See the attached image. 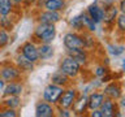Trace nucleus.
<instances>
[{
  "mask_svg": "<svg viewBox=\"0 0 125 117\" xmlns=\"http://www.w3.org/2000/svg\"><path fill=\"white\" fill-rule=\"evenodd\" d=\"M56 38V25L53 23H41L38 22L33 33L34 42L38 43H52Z\"/></svg>",
  "mask_w": 125,
  "mask_h": 117,
  "instance_id": "1",
  "label": "nucleus"
},
{
  "mask_svg": "<svg viewBox=\"0 0 125 117\" xmlns=\"http://www.w3.org/2000/svg\"><path fill=\"white\" fill-rule=\"evenodd\" d=\"M81 69H82V66L70 56H65L60 61V65H59V70H60L61 73H64L66 77H69L70 79L77 78L80 76L81 72H82Z\"/></svg>",
  "mask_w": 125,
  "mask_h": 117,
  "instance_id": "2",
  "label": "nucleus"
},
{
  "mask_svg": "<svg viewBox=\"0 0 125 117\" xmlns=\"http://www.w3.org/2000/svg\"><path fill=\"white\" fill-rule=\"evenodd\" d=\"M78 95V90L72 87V86H68V87L64 88V91L61 92L60 98L57 100V108H65V109H70V107L73 105L74 100Z\"/></svg>",
  "mask_w": 125,
  "mask_h": 117,
  "instance_id": "3",
  "label": "nucleus"
},
{
  "mask_svg": "<svg viewBox=\"0 0 125 117\" xmlns=\"http://www.w3.org/2000/svg\"><path fill=\"white\" fill-rule=\"evenodd\" d=\"M0 78L5 82L21 81L22 73L14 64H4L0 66Z\"/></svg>",
  "mask_w": 125,
  "mask_h": 117,
  "instance_id": "4",
  "label": "nucleus"
},
{
  "mask_svg": "<svg viewBox=\"0 0 125 117\" xmlns=\"http://www.w3.org/2000/svg\"><path fill=\"white\" fill-rule=\"evenodd\" d=\"M64 88L65 87H61V86L53 85V83L50 82V83L44 87V90H43V94H42L43 100L48 101V103L52 104V105H56L59 98H60V95H61V92L64 91Z\"/></svg>",
  "mask_w": 125,
  "mask_h": 117,
  "instance_id": "5",
  "label": "nucleus"
},
{
  "mask_svg": "<svg viewBox=\"0 0 125 117\" xmlns=\"http://www.w3.org/2000/svg\"><path fill=\"white\" fill-rule=\"evenodd\" d=\"M62 44L66 49L70 48H83V38L81 33L77 31H69L62 38Z\"/></svg>",
  "mask_w": 125,
  "mask_h": 117,
  "instance_id": "6",
  "label": "nucleus"
},
{
  "mask_svg": "<svg viewBox=\"0 0 125 117\" xmlns=\"http://www.w3.org/2000/svg\"><path fill=\"white\" fill-rule=\"evenodd\" d=\"M20 53L23 55L27 60H30L31 62L37 64L39 61L38 57V46L34 40H27L25 43H22L21 47H20Z\"/></svg>",
  "mask_w": 125,
  "mask_h": 117,
  "instance_id": "7",
  "label": "nucleus"
},
{
  "mask_svg": "<svg viewBox=\"0 0 125 117\" xmlns=\"http://www.w3.org/2000/svg\"><path fill=\"white\" fill-rule=\"evenodd\" d=\"M99 109L103 117H121L123 116L121 113H119L120 111H119V107H117V101L109 99V98H104Z\"/></svg>",
  "mask_w": 125,
  "mask_h": 117,
  "instance_id": "8",
  "label": "nucleus"
},
{
  "mask_svg": "<svg viewBox=\"0 0 125 117\" xmlns=\"http://www.w3.org/2000/svg\"><path fill=\"white\" fill-rule=\"evenodd\" d=\"M107 86L103 88V92L105 98H109L112 100H119L123 96V85L120 81H109L107 82Z\"/></svg>",
  "mask_w": 125,
  "mask_h": 117,
  "instance_id": "9",
  "label": "nucleus"
},
{
  "mask_svg": "<svg viewBox=\"0 0 125 117\" xmlns=\"http://www.w3.org/2000/svg\"><path fill=\"white\" fill-rule=\"evenodd\" d=\"M86 14H87L89 17L98 25V23H102V21H103V17H104V8L100 5L98 0H95V1L91 3V4L87 7V9H86Z\"/></svg>",
  "mask_w": 125,
  "mask_h": 117,
  "instance_id": "10",
  "label": "nucleus"
},
{
  "mask_svg": "<svg viewBox=\"0 0 125 117\" xmlns=\"http://www.w3.org/2000/svg\"><path fill=\"white\" fill-rule=\"evenodd\" d=\"M23 83L21 81H10V82H5L3 90V95L4 96H21L23 94Z\"/></svg>",
  "mask_w": 125,
  "mask_h": 117,
  "instance_id": "11",
  "label": "nucleus"
},
{
  "mask_svg": "<svg viewBox=\"0 0 125 117\" xmlns=\"http://www.w3.org/2000/svg\"><path fill=\"white\" fill-rule=\"evenodd\" d=\"M55 105L50 104L48 101L46 100H39L37 104H35V116L37 117H52L55 116Z\"/></svg>",
  "mask_w": 125,
  "mask_h": 117,
  "instance_id": "12",
  "label": "nucleus"
},
{
  "mask_svg": "<svg viewBox=\"0 0 125 117\" xmlns=\"http://www.w3.org/2000/svg\"><path fill=\"white\" fill-rule=\"evenodd\" d=\"M66 56H70L72 58H74L81 66L87 65V62H89V53H87V49H85V48L66 49Z\"/></svg>",
  "mask_w": 125,
  "mask_h": 117,
  "instance_id": "13",
  "label": "nucleus"
},
{
  "mask_svg": "<svg viewBox=\"0 0 125 117\" xmlns=\"http://www.w3.org/2000/svg\"><path fill=\"white\" fill-rule=\"evenodd\" d=\"M61 20V13L60 12H53V10H47V9H43L41 13L38 14V22L41 23H56Z\"/></svg>",
  "mask_w": 125,
  "mask_h": 117,
  "instance_id": "14",
  "label": "nucleus"
},
{
  "mask_svg": "<svg viewBox=\"0 0 125 117\" xmlns=\"http://www.w3.org/2000/svg\"><path fill=\"white\" fill-rule=\"evenodd\" d=\"M70 109L77 113V115H83V113L87 111V94H80L76 98L73 105L70 107Z\"/></svg>",
  "mask_w": 125,
  "mask_h": 117,
  "instance_id": "15",
  "label": "nucleus"
},
{
  "mask_svg": "<svg viewBox=\"0 0 125 117\" xmlns=\"http://www.w3.org/2000/svg\"><path fill=\"white\" fill-rule=\"evenodd\" d=\"M104 94L100 91H91L87 94V111H93L100 107L102 101L104 100Z\"/></svg>",
  "mask_w": 125,
  "mask_h": 117,
  "instance_id": "16",
  "label": "nucleus"
},
{
  "mask_svg": "<svg viewBox=\"0 0 125 117\" xmlns=\"http://www.w3.org/2000/svg\"><path fill=\"white\" fill-rule=\"evenodd\" d=\"M14 65L17 66V68L21 70V73H30V72H33L34 70V66L35 64L34 62H31L30 60H27V58L23 56V55L21 53H18L17 56H16L14 58Z\"/></svg>",
  "mask_w": 125,
  "mask_h": 117,
  "instance_id": "17",
  "label": "nucleus"
},
{
  "mask_svg": "<svg viewBox=\"0 0 125 117\" xmlns=\"http://www.w3.org/2000/svg\"><path fill=\"white\" fill-rule=\"evenodd\" d=\"M119 14V9H117V5L116 4H112L111 7L105 8L104 9V17H103V21L104 25L107 27H112L115 26V21H116V17Z\"/></svg>",
  "mask_w": 125,
  "mask_h": 117,
  "instance_id": "18",
  "label": "nucleus"
},
{
  "mask_svg": "<svg viewBox=\"0 0 125 117\" xmlns=\"http://www.w3.org/2000/svg\"><path fill=\"white\" fill-rule=\"evenodd\" d=\"M55 55V48L51 43H39L38 44V57L39 60L46 61L52 58Z\"/></svg>",
  "mask_w": 125,
  "mask_h": 117,
  "instance_id": "19",
  "label": "nucleus"
},
{
  "mask_svg": "<svg viewBox=\"0 0 125 117\" xmlns=\"http://www.w3.org/2000/svg\"><path fill=\"white\" fill-rule=\"evenodd\" d=\"M51 83L61 86V87H68V86L72 85V81H70L69 77H66L64 73H61L60 70L55 72L52 76H51Z\"/></svg>",
  "mask_w": 125,
  "mask_h": 117,
  "instance_id": "20",
  "label": "nucleus"
},
{
  "mask_svg": "<svg viewBox=\"0 0 125 117\" xmlns=\"http://www.w3.org/2000/svg\"><path fill=\"white\" fill-rule=\"evenodd\" d=\"M66 8V0H46L43 4V9L53 10V12H61Z\"/></svg>",
  "mask_w": 125,
  "mask_h": 117,
  "instance_id": "21",
  "label": "nucleus"
},
{
  "mask_svg": "<svg viewBox=\"0 0 125 117\" xmlns=\"http://www.w3.org/2000/svg\"><path fill=\"white\" fill-rule=\"evenodd\" d=\"M69 26L70 29H73V31H77V33H82L83 31V23H82V14H76V16H72L69 18Z\"/></svg>",
  "mask_w": 125,
  "mask_h": 117,
  "instance_id": "22",
  "label": "nucleus"
},
{
  "mask_svg": "<svg viewBox=\"0 0 125 117\" xmlns=\"http://www.w3.org/2000/svg\"><path fill=\"white\" fill-rule=\"evenodd\" d=\"M3 105L7 108L12 109H18L21 105V96H5L3 99Z\"/></svg>",
  "mask_w": 125,
  "mask_h": 117,
  "instance_id": "23",
  "label": "nucleus"
},
{
  "mask_svg": "<svg viewBox=\"0 0 125 117\" xmlns=\"http://www.w3.org/2000/svg\"><path fill=\"white\" fill-rule=\"evenodd\" d=\"M81 14H82V23H83V31H87V33L94 34L95 30H96V23L86 14V12H82Z\"/></svg>",
  "mask_w": 125,
  "mask_h": 117,
  "instance_id": "24",
  "label": "nucleus"
},
{
  "mask_svg": "<svg viewBox=\"0 0 125 117\" xmlns=\"http://www.w3.org/2000/svg\"><path fill=\"white\" fill-rule=\"evenodd\" d=\"M0 27L7 30L8 33L13 31L14 29V20L12 18V14L8 16H0Z\"/></svg>",
  "mask_w": 125,
  "mask_h": 117,
  "instance_id": "25",
  "label": "nucleus"
},
{
  "mask_svg": "<svg viewBox=\"0 0 125 117\" xmlns=\"http://www.w3.org/2000/svg\"><path fill=\"white\" fill-rule=\"evenodd\" d=\"M14 10V4L12 0H0V16L12 14Z\"/></svg>",
  "mask_w": 125,
  "mask_h": 117,
  "instance_id": "26",
  "label": "nucleus"
},
{
  "mask_svg": "<svg viewBox=\"0 0 125 117\" xmlns=\"http://www.w3.org/2000/svg\"><path fill=\"white\" fill-rule=\"evenodd\" d=\"M107 51H108L109 55L117 57V56H121V55L124 53V46L123 44H108Z\"/></svg>",
  "mask_w": 125,
  "mask_h": 117,
  "instance_id": "27",
  "label": "nucleus"
},
{
  "mask_svg": "<svg viewBox=\"0 0 125 117\" xmlns=\"http://www.w3.org/2000/svg\"><path fill=\"white\" fill-rule=\"evenodd\" d=\"M9 39H10V34L8 33L7 30H4V29L0 27V49L8 46Z\"/></svg>",
  "mask_w": 125,
  "mask_h": 117,
  "instance_id": "28",
  "label": "nucleus"
},
{
  "mask_svg": "<svg viewBox=\"0 0 125 117\" xmlns=\"http://www.w3.org/2000/svg\"><path fill=\"white\" fill-rule=\"evenodd\" d=\"M115 25L117 26V30H119L121 34L125 33V13H119L117 14Z\"/></svg>",
  "mask_w": 125,
  "mask_h": 117,
  "instance_id": "29",
  "label": "nucleus"
},
{
  "mask_svg": "<svg viewBox=\"0 0 125 117\" xmlns=\"http://www.w3.org/2000/svg\"><path fill=\"white\" fill-rule=\"evenodd\" d=\"M108 73V68L105 65H96L95 68H94V76H95L96 78H100L105 76V74Z\"/></svg>",
  "mask_w": 125,
  "mask_h": 117,
  "instance_id": "30",
  "label": "nucleus"
},
{
  "mask_svg": "<svg viewBox=\"0 0 125 117\" xmlns=\"http://www.w3.org/2000/svg\"><path fill=\"white\" fill-rule=\"evenodd\" d=\"M17 109H12V108H4L0 111V117H17Z\"/></svg>",
  "mask_w": 125,
  "mask_h": 117,
  "instance_id": "31",
  "label": "nucleus"
},
{
  "mask_svg": "<svg viewBox=\"0 0 125 117\" xmlns=\"http://www.w3.org/2000/svg\"><path fill=\"white\" fill-rule=\"evenodd\" d=\"M57 116H60V117H70V116H72V113H70L69 109H65V108H59Z\"/></svg>",
  "mask_w": 125,
  "mask_h": 117,
  "instance_id": "32",
  "label": "nucleus"
},
{
  "mask_svg": "<svg viewBox=\"0 0 125 117\" xmlns=\"http://www.w3.org/2000/svg\"><path fill=\"white\" fill-rule=\"evenodd\" d=\"M90 116H91V117H103V115H102V112H100L99 108L90 111Z\"/></svg>",
  "mask_w": 125,
  "mask_h": 117,
  "instance_id": "33",
  "label": "nucleus"
},
{
  "mask_svg": "<svg viewBox=\"0 0 125 117\" xmlns=\"http://www.w3.org/2000/svg\"><path fill=\"white\" fill-rule=\"evenodd\" d=\"M117 9H119L120 13H125V0H120L119 5H117Z\"/></svg>",
  "mask_w": 125,
  "mask_h": 117,
  "instance_id": "34",
  "label": "nucleus"
},
{
  "mask_svg": "<svg viewBox=\"0 0 125 117\" xmlns=\"http://www.w3.org/2000/svg\"><path fill=\"white\" fill-rule=\"evenodd\" d=\"M35 3H37V0H23L22 4H25L26 7H30V5H35Z\"/></svg>",
  "mask_w": 125,
  "mask_h": 117,
  "instance_id": "35",
  "label": "nucleus"
},
{
  "mask_svg": "<svg viewBox=\"0 0 125 117\" xmlns=\"http://www.w3.org/2000/svg\"><path fill=\"white\" fill-rule=\"evenodd\" d=\"M46 0H37V3H35V7L38 8V9H43V4H44Z\"/></svg>",
  "mask_w": 125,
  "mask_h": 117,
  "instance_id": "36",
  "label": "nucleus"
},
{
  "mask_svg": "<svg viewBox=\"0 0 125 117\" xmlns=\"http://www.w3.org/2000/svg\"><path fill=\"white\" fill-rule=\"evenodd\" d=\"M4 86H5V81H3L0 78V95H3V90H4Z\"/></svg>",
  "mask_w": 125,
  "mask_h": 117,
  "instance_id": "37",
  "label": "nucleus"
},
{
  "mask_svg": "<svg viewBox=\"0 0 125 117\" xmlns=\"http://www.w3.org/2000/svg\"><path fill=\"white\" fill-rule=\"evenodd\" d=\"M12 1H13L14 5H18V4H22L23 3V0H12Z\"/></svg>",
  "mask_w": 125,
  "mask_h": 117,
  "instance_id": "38",
  "label": "nucleus"
},
{
  "mask_svg": "<svg viewBox=\"0 0 125 117\" xmlns=\"http://www.w3.org/2000/svg\"><path fill=\"white\" fill-rule=\"evenodd\" d=\"M66 1H69V0H66Z\"/></svg>",
  "mask_w": 125,
  "mask_h": 117,
  "instance_id": "39",
  "label": "nucleus"
}]
</instances>
